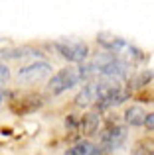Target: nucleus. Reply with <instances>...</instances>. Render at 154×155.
Masks as SVG:
<instances>
[{
    "instance_id": "f257e3e1",
    "label": "nucleus",
    "mask_w": 154,
    "mask_h": 155,
    "mask_svg": "<svg viewBox=\"0 0 154 155\" xmlns=\"http://www.w3.org/2000/svg\"><path fill=\"white\" fill-rule=\"evenodd\" d=\"M119 87L121 84L111 83V81H89L79 91V94L75 96V104L81 106V108H89L93 104H99Z\"/></svg>"
},
{
    "instance_id": "f03ea898",
    "label": "nucleus",
    "mask_w": 154,
    "mask_h": 155,
    "mask_svg": "<svg viewBox=\"0 0 154 155\" xmlns=\"http://www.w3.org/2000/svg\"><path fill=\"white\" fill-rule=\"evenodd\" d=\"M83 83V77H81L79 67H65L59 69L50 81H47V92L50 94H61V92L73 88L75 84Z\"/></svg>"
},
{
    "instance_id": "7ed1b4c3",
    "label": "nucleus",
    "mask_w": 154,
    "mask_h": 155,
    "mask_svg": "<svg viewBox=\"0 0 154 155\" xmlns=\"http://www.w3.org/2000/svg\"><path fill=\"white\" fill-rule=\"evenodd\" d=\"M54 47L61 57H65L71 63H85L89 57V47L87 43L77 41V39H59L54 43Z\"/></svg>"
},
{
    "instance_id": "20e7f679",
    "label": "nucleus",
    "mask_w": 154,
    "mask_h": 155,
    "mask_svg": "<svg viewBox=\"0 0 154 155\" xmlns=\"http://www.w3.org/2000/svg\"><path fill=\"white\" fill-rule=\"evenodd\" d=\"M127 141V128L115 124V126H107L101 134V149L103 151H113V149H121Z\"/></svg>"
},
{
    "instance_id": "39448f33",
    "label": "nucleus",
    "mask_w": 154,
    "mask_h": 155,
    "mask_svg": "<svg viewBox=\"0 0 154 155\" xmlns=\"http://www.w3.org/2000/svg\"><path fill=\"white\" fill-rule=\"evenodd\" d=\"M51 73V65L46 63V61H34V63L26 65L18 71V79L22 83H38V81H44L47 75Z\"/></svg>"
},
{
    "instance_id": "423d86ee",
    "label": "nucleus",
    "mask_w": 154,
    "mask_h": 155,
    "mask_svg": "<svg viewBox=\"0 0 154 155\" xmlns=\"http://www.w3.org/2000/svg\"><path fill=\"white\" fill-rule=\"evenodd\" d=\"M63 155H105V151L101 149L99 143H93V141H79V143L67 147V151Z\"/></svg>"
},
{
    "instance_id": "0eeeda50",
    "label": "nucleus",
    "mask_w": 154,
    "mask_h": 155,
    "mask_svg": "<svg viewBox=\"0 0 154 155\" xmlns=\"http://www.w3.org/2000/svg\"><path fill=\"white\" fill-rule=\"evenodd\" d=\"M127 98H128V91H124V88L119 87V88H115V91H113L111 94L103 100V102L97 104V108H99V110H105V108H111V106H119L121 102H124Z\"/></svg>"
},
{
    "instance_id": "6e6552de",
    "label": "nucleus",
    "mask_w": 154,
    "mask_h": 155,
    "mask_svg": "<svg viewBox=\"0 0 154 155\" xmlns=\"http://www.w3.org/2000/svg\"><path fill=\"white\" fill-rule=\"evenodd\" d=\"M144 118H146V112L142 110V106H131L124 112V120L128 126H142Z\"/></svg>"
},
{
    "instance_id": "1a4fd4ad",
    "label": "nucleus",
    "mask_w": 154,
    "mask_h": 155,
    "mask_svg": "<svg viewBox=\"0 0 154 155\" xmlns=\"http://www.w3.org/2000/svg\"><path fill=\"white\" fill-rule=\"evenodd\" d=\"M99 124H101L99 112H91V114H87V116H83V122H81V132L87 134V136H91V134H95L97 130H99Z\"/></svg>"
},
{
    "instance_id": "9d476101",
    "label": "nucleus",
    "mask_w": 154,
    "mask_h": 155,
    "mask_svg": "<svg viewBox=\"0 0 154 155\" xmlns=\"http://www.w3.org/2000/svg\"><path fill=\"white\" fill-rule=\"evenodd\" d=\"M132 155H154V143H140L135 147V153Z\"/></svg>"
},
{
    "instance_id": "9b49d317",
    "label": "nucleus",
    "mask_w": 154,
    "mask_h": 155,
    "mask_svg": "<svg viewBox=\"0 0 154 155\" xmlns=\"http://www.w3.org/2000/svg\"><path fill=\"white\" fill-rule=\"evenodd\" d=\"M8 79H10V71H8V67L4 63H0V84H4Z\"/></svg>"
},
{
    "instance_id": "f8f14e48",
    "label": "nucleus",
    "mask_w": 154,
    "mask_h": 155,
    "mask_svg": "<svg viewBox=\"0 0 154 155\" xmlns=\"http://www.w3.org/2000/svg\"><path fill=\"white\" fill-rule=\"evenodd\" d=\"M142 126H146V130H152V132H154V112H152V114H146Z\"/></svg>"
}]
</instances>
